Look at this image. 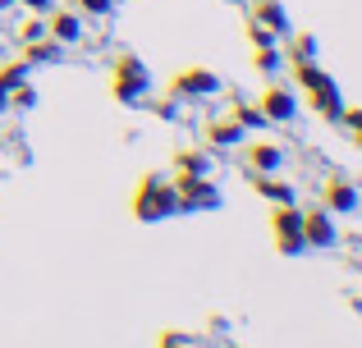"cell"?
<instances>
[{
	"mask_svg": "<svg viewBox=\"0 0 362 348\" xmlns=\"http://www.w3.org/2000/svg\"><path fill=\"white\" fill-rule=\"evenodd\" d=\"M262 115L266 119H289L293 115V97L284 88H271V92H266V110H262Z\"/></svg>",
	"mask_w": 362,
	"mask_h": 348,
	"instance_id": "cell-6",
	"label": "cell"
},
{
	"mask_svg": "<svg viewBox=\"0 0 362 348\" xmlns=\"http://www.w3.org/2000/svg\"><path fill=\"white\" fill-rule=\"evenodd\" d=\"M262 188L266 197H271V202H293V193H289V184H257Z\"/></svg>",
	"mask_w": 362,
	"mask_h": 348,
	"instance_id": "cell-15",
	"label": "cell"
},
{
	"mask_svg": "<svg viewBox=\"0 0 362 348\" xmlns=\"http://www.w3.org/2000/svg\"><path fill=\"white\" fill-rule=\"evenodd\" d=\"M9 5H14V0H0V9H9Z\"/></svg>",
	"mask_w": 362,
	"mask_h": 348,
	"instance_id": "cell-23",
	"label": "cell"
},
{
	"mask_svg": "<svg viewBox=\"0 0 362 348\" xmlns=\"http://www.w3.org/2000/svg\"><path fill=\"white\" fill-rule=\"evenodd\" d=\"M275 234H280V248H284V252L303 248V215L289 211V202H284V211L275 215Z\"/></svg>",
	"mask_w": 362,
	"mask_h": 348,
	"instance_id": "cell-4",
	"label": "cell"
},
{
	"mask_svg": "<svg viewBox=\"0 0 362 348\" xmlns=\"http://www.w3.org/2000/svg\"><path fill=\"white\" fill-rule=\"evenodd\" d=\"M326 202L335 206V211H349V206H354V188H349V184H330Z\"/></svg>",
	"mask_w": 362,
	"mask_h": 348,
	"instance_id": "cell-11",
	"label": "cell"
},
{
	"mask_svg": "<svg viewBox=\"0 0 362 348\" xmlns=\"http://www.w3.org/2000/svg\"><path fill=\"white\" fill-rule=\"evenodd\" d=\"M247 161H252L257 170H275V165H280V152H275V147H252Z\"/></svg>",
	"mask_w": 362,
	"mask_h": 348,
	"instance_id": "cell-12",
	"label": "cell"
},
{
	"mask_svg": "<svg viewBox=\"0 0 362 348\" xmlns=\"http://www.w3.org/2000/svg\"><path fill=\"white\" fill-rule=\"evenodd\" d=\"M344 119H349V128H354V133L362 138V110H349V115H344Z\"/></svg>",
	"mask_w": 362,
	"mask_h": 348,
	"instance_id": "cell-20",
	"label": "cell"
},
{
	"mask_svg": "<svg viewBox=\"0 0 362 348\" xmlns=\"http://www.w3.org/2000/svg\"><path fill=\"white\" fill-rule=\"evenodd\" d=\"M275 60H280V55H275L271 46H262V51H257V69H275Z\"/></svg>",
	"mask_w": 362,
	"mask_h": 348,
	"instance_id": "cell-18",
	"label": "cell"
},
{
	"mask_svg": "<svg viewBox=\"0 0 362 348\" xmlns=\"http://www.w3.org/2000/svg\"><path fill=\"white\" fill-rule=\"evenodd\" d=\"M312 51H317V42H312V37H298V42H293V51H289V55H293V60L303 64V60H312Z\"/></svg>",
	"mask_w": 362,
	"mask_h": 348,
	"instance_id": "cell-17",
	"label": "cell"
},
{
	"mask_svg": "<svg viewBox=\"0 0 362 348\" xmlns=\"http://www.w3.org/2000/svg\"><path fill=\"white\" fill-rule=\"evenodd\" d=\"M175 193H184V202H188V206H206V202H216V188L206 184V179H197V174H179Z\"/></svg>",
	"mask_w": 362,
	"mask_h": 348,
	"instance_id": "cell-5",
	"label": "cell"
},
{
	"mask_svg": "<svg viewBox=\"0 0 362 348\" xmlns=\"http://www.w3.org/2000/svg\"><path fill=\"white\" fill-rule=\"evenodd\" d=\"M257 23L271 28V32H284V28H289V18H284V9L275 5V0H262V5H257Z\"/></svg>",
	"mask_w": 362,
	"mask_h": 348,
	"instance_id": "cell-8",
	"label": "cell"
},
{
	"mask_svg": "<svg viewBox=\"0 0 362 348\" xmlns=\"http://www.w3.org/2000/svg\"><path fill=\"white\" fill-rule=\"evenodd\" d=\"M18 78H23V69H18V64H14V69H5V73H0V101H5L9 92L18 88Z\"/></svg>",
	"mask_w": 362,
	"mask_h": 348,
	"instance_id": "cell-14",
	"label": "cell"
},
{
	"mask_svg": "<svg viewBox=\"0 0 362 348\" xmlns=\"http://www.w3.org/2000/svg\"><path fill=\"white\" fill-rule=\"evenodd\" d=\"M298 78L308 83V97H312V106H317V110H326L330 119L344 115V110H339V92H335V83H330L326 73H317L308 60H303V64H298Z\"/></svg>",
	"mask_w": 362,
	"mask_h": 348,
	"instance_id": "cell-1",
	"label": "cell"
},
{
	"mask_svg": "<svg viewBox=\"0 0 362 348\" xmlns=\"http://www.w3.org/2000/svg\"><path fill=\"white\" fill-rule=\"evenodd\" d=\"M239 133H243V124H239V119H221V124H206V138H211L216 147L239 143Z\"/></svg>",
	"mask_w": 362,
	"mask_h": 348,
	"instance_id": "cell-9",
	"label": "cell"
},
{
	"mask_svg": "<svg viewBox=\"0 0 362 348\" xmlns=\"http://www.w3.org/2000/svg\"><path fill=\"white\" fill-rule=\"evenodd\" d=\"M165 348H184V340H165Z\"/></svg>",
	"mask_w": 362,
	"mask_h": 348,
	"instance_id": "cell-22",
	"label": "cell"
},
{
	"mask_svg": "<svg viewBox=\"0 0 362 348\" xmlns=\"http://www.w3.org/2000/svg\"><path fill=\"white\" fill-rule=\"evenodd\" d=\"M330 220L326 215H303V243H330Z\"/></svg>",
	"mask_w": 362,
	"mask_h": 348,
	"instance_id": "cell-7",
	"label": "cell"
},
{
	"mask_svg": "<svg viewBox=\"0 0 362 348\" xmlns=\"http://www.w3.org/2000/svg\"><path fill=\"white\" fill-rule=\"evenodd\" d=\"M206 165H202V156H193V152H184L179 156V174H202Z\"/></svg>",
	"mask_w": 362,
	"mask_h": 348,
	"instance_id": "cell-16",
	"label": "cell"
},
{
	"mask_svg": "<svg viewBox=\"0 0 362 348\" xmlns=\"http://www.w3.org/2000/svg\"><path fill=\"white\" fill-rule=\"evenodd\" d=\"M55 37H78V18H74V14H55Z\"/></svg>",
	"mask_w": 362,
	"mask_h": 348,
	"instance_id": "cell-13",
	"label": "cell"
},
{
	"mask_svg": "<svg viewBox=\"0 0 362 348\" xmlns=\"http://www.w3.org/2000/svg\"><path fill=\"white\" fill-rule=\"evenodd\" d=\"M83 9H92V14H110V0H78Z\"/></svg>",
	"mask_w": 362,
	"mask_h": 348,
	"instance_id": "cell-19",
	"label": "cell"
},
{
	"mask_svg": "<svg viewBox=\"0 0 362 348\" xmlns=\"http://www.w3.org/2000/svg\"><path fill=\"white\" fill-rule=\"evenodd\" d=\"M175 88H179V92H216V73L193 69V73H184V78H179Z\"/></svg>",
	"mask_w": 362,
	"mask_h": 348,
	"instance_id": "cell-10",
	"label": "cell"
},
{
	"mask_svg": "<svg viewBox=\"0 0 362 348\" xmlns=\"http://www.w3.org/2000/svg\"><path fill=\"white\" fill-rule=\"evenodd\" d=\"M165 211H175V188H165L160 179H147L138 193V215L142 220H160Z\"/></svg>",
	"mask_w": 362,
	"mask_h": 348,
	"instance_id": "cell-2",
	"label": "cell"
},
{
	"mask_svg": "<svg viewBox=\"0 0 362 348\" xmlns=\"http://www.w3.org/2000/svg\"><path fill=\"white\" fill-rule=\"evenodd\" d=\"M142 88H147V69H142L133 55H124L119 60V78H115V97L119 101H138Z\"/></svg>",
	"mask_w": 362,
	"mask_h": 348,
	"instance_id": "cell-3",
	"label": "cell"
},
{
	"mask_svg": "<svg viewBox=\"0 0 362 348\" xmlns=\"http://www.w3.org/2000/svg\"><path fill=\"white\" fill-rule=\"evenodd\" d=\"M23 5H33V9H46V5H51V0H23Z\"/></svg>",
	"mask_w": 362,
	"mask_h": 348,
	"instance_id": "cell-21",
	"label": "cell"
}]
</instances>
